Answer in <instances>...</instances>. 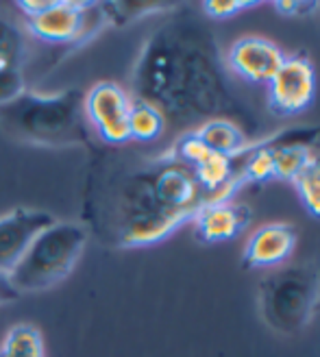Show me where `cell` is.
Wrapping results in <instances>:
<instances>
[{
  "label": "cell",
  "instance_id": "6da1fadb",
  "mask_svg": "<svg viewBox=\"0 0 320 357\" xmlns=\"http://www.w3.org/2000/svg\"><path fill=\"white\" fill-rule=\"evenodd\" d=\"M87 242L85 229L73 222H52L33 240L9 279L17 292H38L66 279L77 266Z\"/></svg>",
  "mask_w": 320,
  "mask_h": 357
},
{
  "label": "cell",
  "instance_id": "7a4b0ae2",
  "mask_svg": "<svg viewBox=\"0 0 320 357\" xmlns=\"http://www.w3.org/2000/svg\"><path fill=\"white\" fill-rule=\"evenodd\" d=\"M316 98V68L303 55H286L268 81V107L275 116L290 118L307 112Z\"/></svg>",
  "mask_w": 320,
  "mask_h": 357
},
{
  "label": "cell",
  "instance_id": "3957f363",
  "mask_svg": "<svg viewBox=\"0 0 320 357\" xmlns=\"http://www.w3.org/2000/svg\"><path fill=\"white\" fill-rule=\"evenodd\" d=\"M87 118L94 124L96 133L109 142V144H124L131 139L129 133V114H131V98L127 92L112 83L102 81L90 89L85 98Z\"/></svg>",
  "mask_w": 320,
  "mask_h": 357
},
{
  "label": "cell",
  "instance_id": "277c9868",
  "mask_svg": "<svg viewBox=\"0 0 320 357\" xmlns=\"http://www.w3.org/2000/svg\"><path fill=\"white\" fill-rule=\"evenodd\" d=\"M52 222L57 220L48 211L24 207L13 209L0 218V273L11 275L17 261L29 251L33 240Z\"/></svg>",
  "mask_w": 320,
  "mask_h": 357
},
{
  "label": "cell",
  "instance_id": "5b68a950",
  "mask_svg": "<svg viewBox=\"0 0 320 357\" xmlns=\"http://www.w3.org/2000/svg\"><path fill=\"white\" fill-rule=\"evenodd\" d=\"M286 52H283L275 42L257 38V35H246L238 42L231 44L227 52V63L234 73L257 85H268V81L277 75L281 68Z\"/></svg>",
  "mask_w": 320,
  "mask_h": 357
},
{
  "label": "cell",
  "instance_id": "8992f818",
  "mask_svg": "<svg viewBox=\"0 0 320 357\" xmlns=\"http://www.w3.org/2000/svg\"><path fill=\"white\" fill-rule=\"evenodd\" d=\"M87 15L90 5L57 0L50 9L29 17V29L35 38L50 44H66L87 35Z\"/></svg>",
  "mask_w": 320,
  "mask_h": 357
},
{
  "label": "cell",
  "instance_id": "52a82bcc",
  "mask_svg": "<svg viewBox=\"0 0 320 357\" xmlns=\"http://www.w3.org/2000/svg\"><path fill=\"white\" fill-rule=\"evenodd\" d=\"M296 246L294 227L286 222H271L255 229L244 246L242 261L248 268H271L286 261Z\"/></svg>",
  "mask_w": 320,
  "mask_h": 357
},
{
  "label": "cell",
  "instance_id": "ba28073f",
  "mask_svg": "<svg viewBox=\"0 0 320 357\" xmlns=\"http://www.w3.org/2000/svg\"><path fill=\"white\" fill-rule=\"evenodd\" d=\"M251 220L246 205H234L227 201H209L194 213L197 236L207 244H218L234 240Z\"/></svg>",
  "mask_w": 320,
  "mask_h": 357
},
{
  "label": "cell",
  "instance_id": "9c48e42d",
  "mask_svg": "<svg viewBox=\"0 0 320 357\" xmlns=\"http://www.w3.org/2000/svg\"><path fill=\"white\" fill-rule=\"evenodd\" d=\"M155 194L162 201L164 207H168V213H185L192 216L199 211L194 205L199 199V181L183 168H168L157 176Z\"/></svg>",
  "mask_w": 320,
  "mask_h": 357
},
{
  "label": "cell",
  "instance_id": "30bf717a",
  "mask_svg": "<svg viewBox=\"0 0 320 357\" xmlns=\"http://www.w3.org/2000/svg\"><path fill=\"white\" fill-rule=\"evenodd\" d=\"M197 135L203 139V144L211 151L224 157H234L240 153L246 144L242 131L229 120H211L197 131Z\"/></svg>",
  "mask_w": 320,
  "mask_h": 357
},
{
  "label": "cell",
  "instance_id": "8fae6325",
  "mask_svg": "<svg viewBox=\"0 0 320 357\" xmlns=\"http://www.w3.org/2000/svg\"><path fill=\"white\" fill-rule=\"evenodd\" d=\"M0 357H46L40 329L33 325H15L0 344Z\"/></svg>",
  "mask_w": 320,
  "mask_h": 357
},
{
  "label": "cell",
  "instance_id": "7c38bea8",
  "mask_svg": "<svg viewBox=\"0 0 320 357\" xmlns=\"http://www.w3.org/2000/svg\"><path fill=\"white\" fill-rule=\"evenodd\" d=\"M164 131V116L162 112L153 107L151 102H131V114H129V133L133 139L139 142H151L159 137Z\"/></svg>",
  "mask_w": 320,
  "mask_h": 357
},
{
  "label": "cell",
  "instance_id": "4fadbf2b",
  "mask_svg": "<svg viewBox=\"0 0 320 357\" xmlns=\"http://www.w3.org/2000/svg\"><path fill=\"white\" fill-rule=\"evenodd\" d=\"M292 185L303 207L314 218H320V157L316 155L310 157V162L303 166V170L292 178Z\"/></svg>",
  "mask_w": 320,
  "mask_h": 357
},
{
  "label": "cell",
  "instance_id": "5bb4252c",
  "mask_svg": "<svg viewBox=\"0 0 320 357\" xmlns=\"http://www.w3.org/2000/svg\"><path fill=\"white\" fill-rule=\"evenodd\" d=\"M229 176H231V157H224L218 153H211L203 164L194 168V178H197L199 185L205 188L207 192H216L224 188Z\"/></svg>",
  "mask_w": 320,
  "mask_h": 357
},
{
  "label": "cell",
  "instance_id": "9a60e30c",
  "mask_svg": "<svg viewBox=\"0 0 320 357\" xmlns=\"http://www.w3.org/2000/svg\"><path fill=\"white\" fill-rule=\"evenodd\" d=\"M273 155H275V178H283V181H292L312 157L307 146H298V144L273 149Z\"/></svg>",
  "mask_w": 320,
  "mask_h": 357
},
{
  "label": "cell",
  "instance_id": "2e32d148",
  "mask_svg": "<svg viewBox=\"0 0 320 357\" xmlns=\"http://www.w3.org/2000/svg\"><path fill=\"white\" fill-rule=\"evenodd\" d=\"M242 176H244V181H253V183H264V181H271V178H275L273 149H268V146L257 149L253 153V157L246 162Z\"/></svg>",
  "mask_w": 320,
  "mask_h": 357
},
{
  "label": "cell",
  "instance_id": "e0dca14e",
  "mask_svg": "<svg viewBox=\"0 0 320 357\" xmlns=\"http://www.w3.org/2000/svg\"><path fill=\"white\" fill-rule=\"evenodd\" d=\"M176 155H179L183 162H188L190 166L197 168L211 155V151L203 144V139L197 133H190V135L181 137V142L176 144Z\"/></svg>",
  "mask_w": 320,
  "mask_h": 357
},
{
  "label": "cell",
  "instance_id": "ac0fdd59",
  "mask_svg": "<svg viewBox=\"0 0 320 357\" xmlns=\"http://www.w3.org/2000/svg\"><path fill=\"white\" fill-rule=\"evenodd\" d=\"M259 3L255 0H207L203 3V11L209 17H216V20H224V17H231L236 13H242L251 7H257Z\"/></svg>",
  "mask_w": 320,
  "mask_h": 357
},
{
  "label": "cell",
  "instance_id": "d6986e66",
  "mask_svg": "<svg viewBox=\"0 0 320 357\" xmlns=\"http://www.w3.org/2000/svg\"><path fill=\"white\" fill-rule=\"evenodd\" d=\"M22 94V77L17 70L0 73V105L11 102Z\"/></svg>",
  "mask_w": 320,
  "mask_h": 357
},
{
  "label": "cell",
  "instance_id": "ffe728a7",
  "mask_svg": "<svg viewBox=\"0 0 320 357\" xmlns=\"http://www.w3.org/2000/svg\"><path fill=\"white\" fill-rule=\"evenodd\" d=\"M17 50H20V35L7 22H0V55L15 63Z\"/></svg>",
  "mask_w": 320,
  "mask_h": 357
},
{
  "label": "cell",
  "instance_id": "44dd1931",
  "mask_svg": "<svg viewBox=\"0 0 320 357\" xmlns=\"http://www.w3.org/2000/svg\"><path fill=\"white\" fill-rule=\"evenodd\" d=\"M277 13L288 15V17H303L307 13H312L318 3H300V0H279V3L273 5Z\"/></svg>",
  "mask_w": 320,
  "mask_h": 357
},
{
  "label": "cell",
  "instance_id": "7402d4cb",
  "mask_svg": "<svg viewBox=\"0 0 320 357\" xmlns=\"http://www.w3.org/2000/svg\"><path fill=\"white\" fill-rule=\"evenodd\" d=\"M17 298H20V292L13 288L9 275L0 273V305H5V303H13Z\"/></svg>",
  "mask_w": 320,
  "mask_h": 357
},
{
  "label": "cell",
  "instance_id": "603a6c76",
  "mask_svg": "<svg viewBox=\"0 0 320 357\" xmlns=\"http://www.w3.org/2000/svg\"><path fill=\"white\" fill-rule=\"evenodd\" d=\"M55 3H57V0H22L20 11H24L29 17H33V15H38V13L46 11V9H50Z\"/></svg>",
  "mask_w": 320,
  "mask_h": 357
}]
</instances>
